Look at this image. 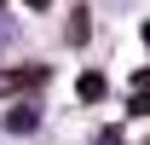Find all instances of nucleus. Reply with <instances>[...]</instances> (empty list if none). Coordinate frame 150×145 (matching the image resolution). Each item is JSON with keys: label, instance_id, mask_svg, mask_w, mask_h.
Here are the masks:
<instances>
[{"label": "nucleus", "instance_id": "f257e3e1", "mask_svg": "<svg viewBox=\"0 0 150 145\" xmlns=\"http://www.w3.org/2000/svg\"><path fill=\"white\" fill-rule=\"evenodd\" d=\"M64 35H69L75 47H81V41L93 35V23H87V6H75V12H69V23H64Z\"/></svg>", "mask_w": 150, "mask_h": 145}, {"label": "nucleus", "instance_id": "f03ea898", "mask_svg": "<svg viewBox=\"0 0 150 145\" xmlns=\"http://www.w3.org/2000/svg\"><path fill=\"white\" fill-rule=\"evenodd\" d=\"M81 99H104V75H81Z\"/></svg>", "mask_w": 150, "mask_h": 145}, {"label": "nucleus", "instance_id": "7ed1b4c3", "mask_svg": "<svg viewBox=\"0 0 150 145\" xmlns=\"http://www.w3.org/2000/svg\"><path fill=\"white\" fill-rule=\"evenodd\" d=\"M29 6H52V0H29Z\"/></svg>", "mask_w": 150, "mask_h": 145}]
</instances>
